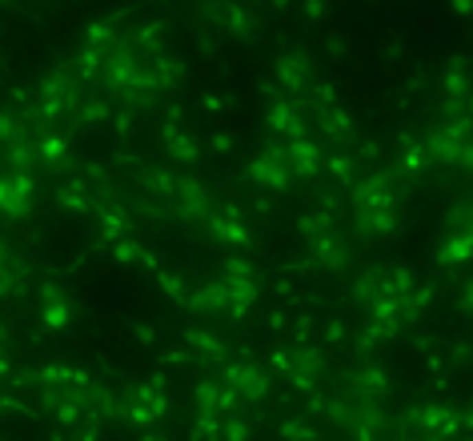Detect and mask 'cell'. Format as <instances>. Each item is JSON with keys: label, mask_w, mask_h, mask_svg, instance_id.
<instances>
[{"label": "cell", "mask_w": 473, "mask_h": 441, "mask_svg": "<svg viewBox=\"0 0 473 441\" xmlns=\"http://www.w3.org/2000/svg\"><path fill=\"white\" fill-rule=\"evenodd\" d=\"M249 177L253 181H261V185L269 189H289V169H285V144H277V140H269L265 144V153H261L257 161L249 164Z\"/></svg>", "instance_id": "obj_1"}, {"label": "cell", "mask_w": 473, "mask_h": 441, "mask_svg": "<svg viewBox=\"0 0 473 441\" xmlns=\"http://www.w3.org/2000/svg\"><path fill=\"white\" fill-rule=\"evenodd\" d=\"M309 261L317 265V269H345L349 265V249H345V241L337 237V233H321V237H313L309 241Z\"/></svg>", "instance_id": "obj_2"}, {"label": "cell", "mask_w": 473, "mask_h": 441, "mask_svg": "<svg viewBox=\"0 0 473 441\" xmlns=\"http://www.w3.org/2000/svg\"><path fill=\"white\" fill-rule=\"evenodd\" d=\"M309 72H313V61H309L305 48H293V52H281L277 56V76L289 93H301L309 89Z\"/></svg>", "instance_id": "obj_3"}, {"label": "cell", "mask_w": 473, "mask_h": 441, "mask_svg": "<svg viewBox=\"0 0 473 441\" xmlns=\"http://www.w3.org/2000/svg\"><path fill=\"white\" fill-rule=\"evenodd\" d=\"M285 169H289V177H317V169H321L317 144H313V140H293V144H285Z\"/></svg>", "instance_id": "obj_4"}, {"label": "cell", "mask_w": 473, "mask_h": 441, "mask_svg": "<svg viewBox=\"0 0 473 441\" xmlns=\"http://www.w3.org/2000/svg\"><path fill=\"white\" fill-rule=\"evenodd\" d=\"M229 373V381H233L236 394H245L249 401H261V397L269 394V377H265V369H257V365H233Z\"/></svg>", "instance_id": "obj_5"}, {"label": "cell", "mask_w": 473, "mask_h": 441, "mask_svg": "<svg viewBox=\"0 0 473 441\" xmlns=\"http://www.w3.org/2000/svg\"><path fill=\"white\" fill-rule=\"evenodd\" d=\"M289 373L293 377H305V381H317L325 373V353L309 345H293L289 349Z\"/></svg>", "instance_id": "obj_6"}, {"label": "cell", "mask_w": 473, "mask_h": 441, "mask_svg": "<svg viewBox=\"0 0 473 441\" xmlns=\"http://www.w3.org/2000/svg\"><path fill=\"white\" fill-rule=\"evenodd\" d=\"M421 149H426V161H441V164H457L461 161V140H453L446 129H433Z\"/></svg>", "instance_id": "obj_7"}, {"label": "cell", "mask_w": 473, "mask_h": 441, "mask_svg": "<svg viewBox=\"0 0 473 441\" xmlns=\"http://www.w3.org/2000/svg\"><path fill=\"white\" fill-rule=\"evenodd\" d=\"M450 418H453V409H450V405H441V401H429V405H417V409H409V413H405L409 425L426 429V438H429V433H437V429H441Z\"/></svg>", "instance_id": "obj_8"}, {"label": "cell", "mask_w": 473, "mask_h": 441, "mask_svg": "<svg viewBox=\"0 0 473 441\" xmlns=\"http://www.w3.org/2000/svg\"><path fill=\"white\" fill-rule=\"evenodd\" d=\"M473 257V233H450L437 245V265H461Z\"/></svg>", "instance_id": "obj_9"}, {"label": "cell", "mask_w": 473, "mask_h": 441, "mask_svg": "<svg viewBox=\"0 0 473 441\" xmlns=\"http://www.w3.org/2000/svg\"><path fill=\"white\" fill-rule=\"evenodd\" d=\"M349 381H353L357 389H365L369 397H373V394H381V397L389 394V377H385V369H381V365H365V369H357Z\"/></svg>", "instance_id": "obj_10"}, {"label": "cell", "mask_w": 473, "mask_h": 441, "mask_svg": "<svg viewBox=\"0 0 473 441\" xmlns=\"http://www.w3.org/2000/svg\"><path fill=\"white\" fill-rule=\"evenodd\" d=\"M385 273H389V269H365V273H361V281H357L353 285V301H361V305H373V297H377L381 293V281H385Z\"/></svg>", "instance_id": "obj_11"}, {"label": "cell", "mask_w": 473, "mask_h": 441, "mask_svg": "<svg viewBox=\"0 0 473 441\" xmlns=\"http://www.w3.org/2000/svg\"><path fill=\"white\" fill-rule=\"evenodd\" d=\"M369 313H373V321H377V325H402V321H397V313H402V301H397V297H373V305H369Z\"/></svg>", "instance_id": "obj_12"}, {"label": "cell", "mask_w": 473, "mask_h": 441, "mask_svg": "<svg viewBox=\"0 0 473 441\" xmlns=\"http://www.w3.org/2000/svg\"><path fill=\"white\" fill-rule=\"evenodd\" d=\"M225 305H229V289H225V285H209L205 293L192 297V309H201V313H217V309H225Z\"/></svg>", "instance_id": "obj_13"}, {"label": "cell", "mask_w": 473, "mask_h": 441, "mask_svg": "<svg viewBox=\"0 0 473 441\" xmlns=\"http://www.w3.org/2000/svg\"><path fill=\"white\" fill-rule=\"evenodd\" d=\"M213 233H217V237H225V241H233V245H245V249L253 245V237H249V233H245V229H241V225H236V217H225V221H213Z\"/></svg>", "instance_id": "obj_14"}, {"label": "cell", "mask_w": 473, "mask_h": 441, "mask_svg": "<svg viewBox=\"0 0 473 441\" xmlns=\"http://www.w3.org/2000/svg\"><path fill=\"white\" fill-rule=\"evenodd\" d=\"M297 229L305 233V241L321 237V233H333V217L329 213H317V217H297Z\"/></svg>", "instance_id": "obj_15"}, {"label": "cell", "mask_w": 473, "mask_h": 441, "mask_svg": "<svg viewBox=\"0 0 473 441\" xmlns=\"http://www.w3.org/2000/svg\"><path fill=\"white\" fill-rule=\"evenodd\" d=\"M293 113H297V109H293L289 100H273V105H269V116H265V120H269V129H273V133H281V137H285V125L293 120Z\"/></svg>", "instance_id": "obj_16"}, {"label": "cell", "mask_w": 473, "mask_h": 441, "mask_svg": "<svg viewBox=\"0 0 473 441\" xmlns=\"http://www.w3.org/2000/svg\"><path fill=\"white\" fill-rule=\"evenodd\" d=\"M441 85H446V93L457 96V100H465V96H470V89H473V80H470L461 69H450L446 76H441Z\"/></svg>", "instance_id": "obj_17"}, {"label": "cell", "mask_w": 473, "mask_h": 441, "mask_svg": "<svg viewBox=\"0 0 473 441\" xmlns=\"http://www.w3.org/2000/svg\"><path fill=\"white\" fill-rule=\"evenodd\" d=\"M329 169H333V177L341 181V185H353V177H357V161L353 157H329Z\"/></svg>", "instance_id": "obj_18"}, {"label": "cell", "mask_w": 473, "mask_h": 441, "mask_svg": "<svg viewBox=\"0 0 473 441\" xmlns=\"http://www.w3.org/2000/svg\"><path fill=\"white\" fill-rule=\"evenodd\" d=\"M281 438L289 441H317V429L305 421H281Z\"/></svg>", "instance_id": "obj_19"}, {"label": "cell", "mask_w": 473, "mask_h": 441, "mask_svg": "<svg viewBox=\"0 0 473 441\" xmlns=\"http://www.w3.org/2000/svg\"><path fill=\"white\" fill-rule=\"evenodd\" d=\"M229 17H233V21H225V24L233 28V32L241 36V41H249V36H253V17L245 21V12H241V8H229Z\"/></svg>", "instance_id": "obj_20"}, {"label": "cell", "mask_w": 473, "mask_h": 441, "mask_svg": "<svg viewBox=\"0 0 473 441\" xmlns=\"http://www.w3.org/2000/svg\"><path fill=\"white\" fill-rule=\"evenodd\" d=\"M341 337H345V321L333 317L329 325H325V345H341Z\"/></svg>", "instance_id": "obj_21"}, {"label": "cell", "mask_w": 473, "mask_h": 441, "mask_svg": "<svg viewBox=\"0 0 473 441\" xmlns=\"http://www.w3.org/2000/svg\"><path fill=\"white\" fill-rule=\"evenodd\" d=\"M225 269H229V273H233V281H253V273H257V269H253V265H249V261H229V265H225Z\"/></svg>", "instance_id": "obj_22"}, {"label": "cell", "mask_w": 473, "mask_h": 441, "mask_svg": "<svg viewBox=\"0 0 473 441\" xmlns=\"http://www.w3.org/2000/svg\"><path fill=\"white\" fill-rule=\"evenodd\" d=\"M441 116H453V120H457V116H465V100H457V96H450V100L441 105Z\"/></svg>", "instance_id": "obj_23"}, {"label": "cell", "mask_w": 473, "mask_h": 441, "mask_svg": "<svg viewBox=\"0 0 473 441\" xmlns=\"http://www.w3.org/2000/svg\"><path fill=\"white\" fill-rule=\"evenodd\" d=\"M189 341H197L201 349H209V353H217V357H221V345H217L213 337H205V333H189Z\"/></svg>", "instance_id": "obj_24"}, {"label": "cell", "mask_w": 473, "mask_h": 441, "mask_svg": "<svg viewBox=\"0 0 473 441\" xmlns=\"http://www.w3.org/2000/svg\"><path fill=\"white\" fill-rule=\"evenodd\" d=\"M457 309H461V313H473V277L465 281V293H461V301H457Z\"/></svg>", "instance_id": "obj_25"}, {"label": "cell", "mask_w": 473, "mask_h": 441, "mask_svg": "<svg viewBox=\"0 0 473 441\" xmlns=\"http://www.w3.org/2000/svg\"><path fill=\"white\" fill-rule=\"evenodd\" d=\"M213 401H217V385H213V381H205V385H201V405H205V409H213Z\"/></svg>", "instance_id": "obj_26"}, {"label": "cell", "mask_w": 473, "mask_h": 441, "mask_svg": "<svg viewBox=\"0 0 473 441\" xmlns=\"http://www.w3.org/2000/svg\"><path fill=\"white\" fill-rule=\"evenodd\" d=\"M325 48H329V56H345V52H349V45H345L341 36H329V41H325Z\"/></svg>", "instance_id": "obj_27"}, {"label": "cell", "mask_w": 473, "mask_h": 441, "mask_svg": "<svg viewBox=\"0 0 473 441\" xmlns=\"http://www.w3.org/2000/svg\"><path fill=\"white\" fill-rule=\"evenodd\" d=\"M305 17H309V21H321V17H325V4H321V0H309V4H305Z\"/></svg>", "instance_id": "obj_28"}, {"label": "cell", "mask_w": 473, "mask_h": 441, "mask_svg": "<svg viewBox=\"0 0 473 441\" xmlns=\"http://www.w3.org/2000/svg\"><path fill=\"white\" fill-rule=\"evenodd\" d=\"M465 361H470V345L457 341V345H453V365H465Z\"/></svg>", "instance_id": "obj_29"}, {"label": "cell", "mask_w": 473, "mask_h": 441, "mask_svg": "<svg viewBox=\"0 0 473 441\" xmlns=\"http://www.w3.org/2000/svg\"><path fill=\"white\" fill-rule=\"evenodd\" d=\"M245 438H249V429L241 421H229V441H245Z\"/></svg>", "instance_id": "obj_30"}, {"label": "cell", "mask_w": 473, "mask_h": 441, "mask_svg": "<svg viewBox=\"0 0 473 441\" xmlns=\"http://www.w3.org/2000/svg\"><path fill=\"white\" fill-rule=\"evenodd\" d=\"M461 169H473V140H465V144H461Z\"/></svg>", "instance_id": "obj_31"}, {"label": "cell", "mask_w": 473, "mask_h": 441, "mask_svg": "<svg viewBox=\"0 0 473 441\" xmlns=\"http://www.w3.org/2000/svg\"><path fill=\"white\" fill-rule=\"evenodd\" d=\"M173 153H177V157H197V149H192V140H177V149H173Z\"/></svg>", "instance_id": "obj_32"}, {"label": "cell", "mask_w": 473, "mask_h": 441, "mask_svg": "<svg viewBox=\"0 0 473 441\" xmlns=\"http://www.w3.org/2000/svg\"><path fill=\"white\" fill-rule=\"evenodd\" d=\"M273 365H277V369L289 377V353H285V349H277V353H273Z\"/></svg>", "instance_id": "obj_33"}, {"label": "cell", "mask_w": 473, "mask_h": 441, "mask_svg": "<svg viewBox=\"0 0 473 441\" xmlns=\"http://www.w3.org/2000/svg\"><path fill=\"white\" fill-rule=\"evenodd\" d=\"M453 12H457V17H473V4H470V0H457V4H453Z\"/></svg>", "instance_id": "obj_34"}, {"label": "cell", "mask_w": 473, "mask_h": 441, "mask_svg": "<svg viewBox=\"0 0 473 441\" xmlns=\"http://www.w3.org/2000/svg\"><path fill=\"white\" fill-rule=\"evenodd\" d=\"M465 116H470V120H473V93L465 96Z\"/></svg>", "instance_id": "obj_35"}, {"label": "cell", "mask_w": 473, "mask_h": 441, "mask_svg": "<svg viewBox=\"0 0 473 441\" xmlns=\"http://www.w3.org/2000/svg\"><path fill=\"white\" fill-rule=\"evenodd\" d=\"M426 441H441V438H437V433H429V438H426Z\"/></svg>", "instance_id": "obj_36"}, {"label": "cell", "mask_w": 473, "mask_h": 441, "mask_svg": "<svg viewBox=\"0 0 473 441\" xmlns=\"http://www.w3.org/2000/svg\"><path fill=\"white\" fill-rule=\"evenodd\" d=\"M465 441H473V438H465Z\"/></svg>", "instance_id": "obj_37"}, {"label": "cell", "mask_w": 473, "mask_h": 441, "mask_svg": "<svg viewBox=\"0 0 473 441\" xmlns=\"http://www.w3.org/2000/svg\"><path fill=\"white\" fill-rule=\"evenodd\" d=\"M470 233H473V229H470Z\"/></svg>", "instance_id": "obj_38"}]
</instances>
